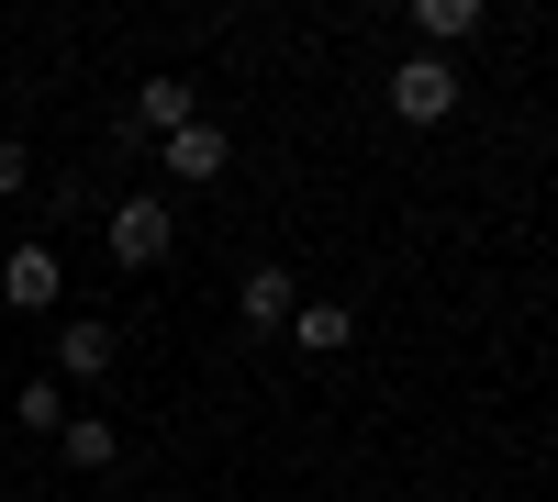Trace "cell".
Returning a JSON list of instances; mask_svg holds the SVG:
<instances>
[{
	"label": "cell",
	"mask_w": 558,
	"mask_h": 502,
	"mask_svg": "<svg viewBox=\"0 0 558 502\" xmlns=\"http://www.w3.org/2000/svg\"><path fill=\"white\" fill-rule=\"evenodd\" d=\"M179 123H202V89H191V78H146V89H134V134H157V146H168Z\"/></svg>",
	"instance_id": "7"
},
{
	"label": "cell",
	"mask_w": 558,
	"mask_h": 502,
	"mask_svg": "<svg viewBox=\"0 0 558 502\" xmlns=\"http://www.w3.org/2000/svg\"><path fill=\"white\" fill-rule=\"evenodd\" d=\"M0 302H12V313H57V302H68V257H57V235H23L12 257H0Z\"/></svg>",
	"instance_id": "3"
},
{
	"label": "cell",
	"mask_w": 558,
	"mask_h": 502,
	"mask_svg": "<svg viewBox=\"0 0 558 502\" xmlns=\"http://www.w3.org/2000/svg\"><path fill=\"white\" fill-rule=\"evenodd\" d=\"M168 246H179V212H168L157 191H123V201H112V268L146 280V268H168Z\"/></svg>",
	"instance_id": "2"
},
{
	"label": "cell",
	"mask_w": 558,
	"mask_h": 502,
	"mask_svg": "<svg viewBox=\"0 0 558 502\" xmlns=\"http://www.w3.org/2000/svg\"><path fill=\"white\" fill-rule=\"evenodd\" d=\"M12 414H23V436H68V380H45V369H34V380L12 391Z\"/></svg>",
	"instance_id": "11"
},
{
	"label": "cell",
	"mask_w": 558,
	"mask_h": 502,
	"mask_svg": "<svg viewBox=\"0 0 558 502\" xmlns=\"http://www.w3.org/2000/svg\"><path fill=\"white\" fill-rule=\"evenodd\" d=\"M57 458H68V469H112V458H123V436H112L101 414H68V436H57Z\"/></svg>",
	"instance_id": "10"
},
{
	"label": "cell",
	"mask_w": 558,
	"mask_h": 502,
	"mask_svg": "<svg viewBox=\"0 0 558 502\" xmlns=\"http://www.w3.org/2000/svg\"><path fill=\"white\" fill-rule=\"evenodd\" d=\"M223 168H235V134L223 123H179L157 146V179H223Z\"/></svg>",
	"instance_id": "4"
},
{
	"label": "cell",
	"mask_w": 558,
	"mask_h": 502,
	"mask_svg": "<svg viewBox=\"0 0 558 502\" xmlns=\"http://www.w3.org/2000/svg\"><path fill=\"white\" fill-rule=\"evenodd\" d=\"M12 191H34V157H23V134H0V201Z\"/></svg>",
	"instance_id": "12"
},
{
	"label": "cell",
	"mask_w": 558,
	"mask_h": 502,
	"mask_svg": "<svg viewBox=\"0 0 558 502\" xmlns=\"http://www.w3.org/2000/svg\"><path fill=\"white\" fill-rule=\"evenodd\" d=\"M101 369H112V325H101V313H68L57 369H45V380H101Z\"/></svg>",
	"instance_id": "8"
},
{
	"label": "cell",
	"mask_w": 558,
	"mask_h": 502,
	"mask_svg": "<svg viewBox=\"0 0 558 502\" xmlns=\"http://www.w3.org/2000/svg\"><path fill=\"white\" fill-rule=\"evenodd\" d=\"M402 23H413V57H458V45H470L492 12H481V0H413Z\"/></svg>",
	"instance_id": "5"
},
{
	"label": "cell",
	"mask_w": 558,
	"mask_h": 502,
	"mask_svg": "<svg viewBox=\"0 0 558 502\" xmlns=\"http://www.w3.org/2000/svg\"><path fill=\"white\" fill-rule=\"evenodd\" d=\"M235 313H246V335H291V313H302V291H291V268H246V291H235Z\"/></svg>",
	"instance_id": "6"
},
{
	"label": "cell",
	"mask_w": 558,
	"mask_h": 502,
	"mask_svg": "<svg viewBox=\"0 0 558 502\" xmlns=\"http://www.w3.org/2000/svg\"><path fill=\"white\" fill-rule=\"evenodd\" d=\"M380 101H391V123H413V134H425V123H447L458 101H470V78H458L447 57H402V68H391V89H380Z\"/></svg>",
	"instance_id": "1"
},
{
	"label": "cell",
	"mask_w": 558,
	"mask_h": 502,
	"mask_svg": "<svg viewBox=\"0 0 558 502\" xmlns=\"http://www.w3.org/2000/svg\"><path fill=\"white\" fill-rule=\"evenodd\" d=\"M291 346H302V357H347V346H357V313H347V302H302V313H291Z\"/></svg>",
	"instance_id": "9"
}]
</instances>
